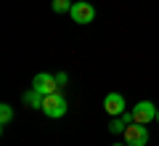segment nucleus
Instances as JSON below:
<instances>
[{"label": "nucleus", "instance_id": "9d476101", "mask_svg": "<svg viewBox=\"0 0 159 146\" xmlns=\"http://www.w3.org/2000/svg\"><path fill=\"white\" fill-rule=\"evenodd\" d=\"M72 6H74V3H69V0H53V3H51V8H53V11H56V13L72 11Z\"/></svg>", "mask_w": 159, "mask_h": 146}, {"label": "nucleus", "instance_id": "6e6552de", "mask_svg": "<svg viewBox=\"0 0 159 146\" xmlns=\"http://www.w3.org/2000/svg\"><path fill=\"white\" fill-rule=\"evenodd\" d=\"M11 120H13V109H11V104H0V122L8 125Z\"/></svg>", "mask_w": 159, "mask_h": 146}, {"label": "nucleus", "instance_id": "f8f14e48", "mask_svg": "<svg viewBox=\"0 0 159 146\" xmlns=\"http://www.w3.org/2000/svg\"><path fill=\"white\" fill-rule=\"evenodd\" d=\"M157 122H159V112H157Z\"/></svg>", "mask_w": 159, "mask_h": 146}, {"label": "nucleus", "instance_id": "20e7f679", "mask_svg": "<svg viewBox=\"0 0 159 146\" xmlns=\"http://www.w3.org/2000/svg\"><path fill=\"white\" fill-rule=\"evenodd\" d=\"M69 13H72V21H77V24H90L96 19V8L90 3H85V0H77Z\"/></svg>", "mask_w": 159, "mask_h": 146}, {"label": "nucleus", "instance_id": "7ed1b4c3", "mask_svg": "<svg viewBox=\"0 0 159 146\" xmlns=\"http://www.w3.org/2000/svg\"><path fill=\"white\" fill-rule=\"evenodd\" d=\"M32 88L37 90V93H43V96H51V93L58 90V80L53 77V74H48V72H40V74L32 77Z\"/></svg>", "mask_w": 159, "mask_h": 146}, {"label": "nucleus", "instance_id": "f257e3e1", "mask_svg": "<svg viewBox=\"0 0 159 146\" xmlns=\"http://www.w3.org/2000/svg\"><path fill=\"white\" fill-rule=\"evenodd\" d=\"M43 114H45V117H53V120H58V117H64V114H66V98H64L61 93H51V96H45V98H43Z\"/></svg>", "mask_w": 159, "mask_h": 146}, {"label": "nucleus", "instance_id": "9b49d317", "mask_svg": "<svg viewBox=\"0 0 159 146\" xmlns=\"http://www.w3.org/2000/svg\"><path fill=\"white\" fill-rule=\"evenodd\" d=\"M114 146H122V144H114ZM125 146H127V144H125Z\"/></svg>", "mask_w": 159, "mask_h": 146}, {"label": "nucleus", "instance_id": "1a4fd4ad", "mask_svg": "<svg viewBox=\"0 0 159 146\" xmlns=\"http://www.w3.org/2000/svg\"><path fill=\"white\" fill-rule=\"evenodd\" d=\"M125 128H127L125 117H117V120H111V125H109V130H111L114 135H119V133H125Z\"/></svg>", "mask_w": 159, "mask_h": 146}, {"label": "nucleus", "instance_id": "423d86ee", "mask_svg": "<svg viewBox=\"0 0 159 146\" xmlns=\"http://www.w3.org/2000/svg\"><path fill=\"white\" fill-rule=\"evenodd\" d=\"M103 109H106L111 117H122L125 114V96L122 93H109L103 98Z\"/></svg>", "mask_w": 159, "mask_h": 146}, {"label": "nucleus", "instance_id": "0eeeda50", "mask_svg": "<svg viewBox=\"0 0 159 146\" xmlns=\"http://www.w3.org/2000/svg\"><path fill=\"white\" fill-rule=\"evenodd\" d=\"M43 98H45V96L43 93H37V90H27V93L21 96V101H24V106H29V109H37V106H43Z\"/></svg>", "mask_w": 159, "mask_h": 146}, {"label": "nucleus", "instance_id": "39448f33", "mask_svg": "<svg viewBox=\"0 0 159 146\" xmlns=\"http://www.w3.org/2000/svg\"><path fill=\"white\" fill-rule=\"evenodd\" d=\"M157 112H159V106H154L151 101H138L135 106H133V117L141 125H148L151 120H157Z\"/></svg>", "mask_w": 159, "mask_h": 146}, {"label": "nucleus", "instance_id": "f03ea898", "mask_svg": "<svg viewBox=\"0 0 159 146\" xmlns=\"http://www.w3.org/2000/svg\"><path fill=\"white\" fill-rule=\"evenodd\" d=\"M122 138H125L127 146H146L148 144V130H146V125L133 122V125H127V128H125Z\"/></svg>", "mask_w": 159, "mask_h": 146}]
</instances>
